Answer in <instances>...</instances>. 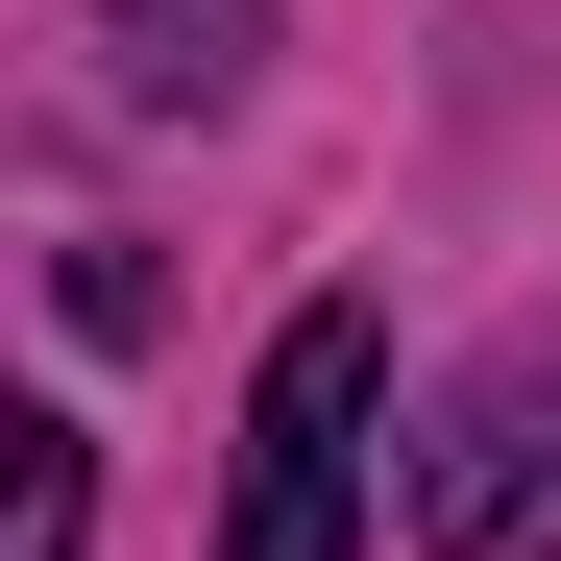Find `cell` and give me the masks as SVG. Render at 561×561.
I'll use <instances>...</instances> for the list:
<instances>
[{
	"instance_id": "cell-1",
	"label": "cell",
	"mask_w": 561,
	"mask_h": 561,
	"mask_svg": "<svg viewBox=\"0 0 561 561\" xmlns=\"http://www.w3.org/2000/svg\"><path fill=\"white\" fill-rule=\"evenodd\" d=\"M366 391H391V318H366V294H294V318H268L220 561H342V537H366Z\"/></svg>"
},
{
	"instance_id": "cell-2",
	"label": "cell",
	"mask_w": 561,
	"mask_h": 561,
	"mask_svg": "<svg viewBox=\"0 0 561 561\" xmlns=\"http://www.w3.org/2000/svg\"><path fill=\"white\" fill-rule=\"evenodd\" d=\"M415 537L439 561H561V342H489L415 439Z\"/></svg>"
},
{
	"instance_id": "cell-3",
	"label": "cell",
	"mask_w": 561,
	"mask_h": 561,
	"mask_svg": "<svg viewBox=\"0 0 561 561\" xmlns=\"http://www.w3.org/2000/svg\"><path fill=\"white\" fill-rule=\"evenodd\" d=\"M99 49H123V99H220L268 49V0H99Z\"/></svg>"
},
{
	"instance_id": "cell-4",
	"label": "cell",
	"mask_w": 561,
	"mask_h": 561,
	"mask_svg": "<svg viewBox=\"0 0 561 561\" xmlns=\"http://www.w3.org/2000/svg\"><path fill=\"white\" fill-rule=\"evenodd\" d=\"M0 561H73V439L25 415V489H0Z\"/></svg>"
}]
</instances>
